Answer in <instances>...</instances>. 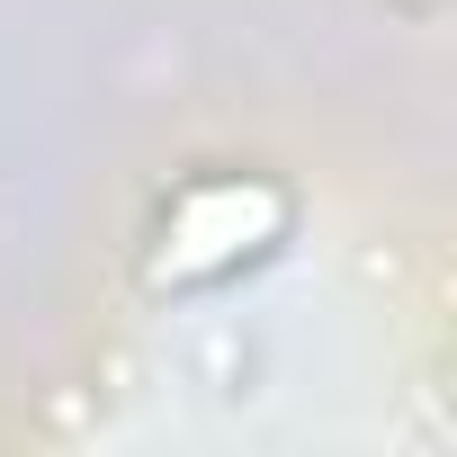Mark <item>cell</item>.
<instances>
[{
    "mask_svg": "<svg viewBox=\"0 0 457 457\" xmlns=\"http://www.w3.org/2000/svg\"><path fill=\"white\" fill-rule=\"evenodd\" d=\"M287 224H296V206H287V188H270V179H197V188H179L170 215H162V234H153V252H144V287H153V296L215 287V278L270 261V252L287 243Z\"/></svg>",
    "mask_w": 457,
    "mask_h": 457,
    "instance_id": "obj_1",
    "label": "cell"
}]
</instances>
